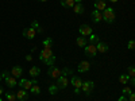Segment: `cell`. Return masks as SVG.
Wrapping results in <instances>:
<instances>
[{
  "instance_id": "39",
  "label": "cell",
  "mask_w": 135,
  "mask_h": 101,
  "mask_svg": "<svg viewBox=\"0 0 135 101\" xmlns=\"http://www.w3.org/2000/svg\"><path fill=\"white\" fill-rule=\"evenodd\" d=\"M74 93H76V94H78V93H80V89L76 88V89H74Z\"/></svg>"
},
{
  "instance_id": "13",
  "label": "cell",
  "mask_w": 135,
  "mask_h": 101,
  "mask_svg": "<svg viewBox=\"0 0 135 101\" xmlns=\"http://www.w3.org/2000/svg\"><path fill=\"white\" fill-rule=\"evenodd\" d=\"M27 98H28V94H27V90H25V89H20L16 93V100L19 101H26Z\"/></svg>"
},
{
  "instance_id": "37",
  "label": "cell",
  "mask_w": 135,
  "mask_h": 101,
  "mask_svg": "<svg viewBox=\"0 0 135 101\" xmlns=\"http://www.w3.org/2000/svg\"><path fill=\"white\" fill-rule=\"evenodd\" d=\"M26 59L31 62V61H32V55H30V54H28V55H26Z\"/></svg>"
},
{
  "instance_id": "28",
  "label": "cell",
  "mask_w": 135,
  "mask_h": 101,
  "mask_svg": "<svg viewBox=\"0 0 135 101\" xmlns=\"http://www.w3.org/2000/svg\"><path fill=\"white\" fill-rule=\"evenodd\" d=\"M58 90H60V89H58L57 85H51V86H49V93H50V94H57Z\"/></svg>"
},
{
  "instance_id": "4",
  "label": "cell",
  "mask_w": 135,
  "mask_h": 101,
  "mask_svg": "<svg viewBox=\"0 0 135 101\" xmlns=\"http://www.w3.org/2000/svg\"><path fill=\"white\" fill-rule=\"evenodd\" d=\"M35 84H38L37 80L30 81V80H26V78H22V80L19 81V86H22V88L25 89V90H30L31 86H32V85H35Z\"/></svg>"
},
{
  "instance_id": "16",
  "label": "cell",
  "mask_w": 135,
  "mask_h": 101,
  "mask_svg": "<svg viewBox=\"0 0 135 101\" xmlns=\"http://www.w3.org/2000/svg\"><path fill=\"white\" fill-rule=\"evenodd\" d=\"M70 84H73V86H74V88L81 89L83 81H81V78H80V77H76V75H73V77H72V80H70Z\"/></svg>"
},
{
  "instance_id": "7",
  "label": "cell",
  "mask_w": 135,
  "mask_h": 101,
  "mask_svg": "<svg viewBox=\"0 0 135 101\" xmlns=\"http://www.w3.org/2000/svg\"><path fill=\"white\" fill-rule=\"evenodd\" d=\"M68 85H69V80L66 78V75H60L57 78V86H58V89H65Z\"/></svg>"
},
{
  "instance_id": "34",
  "label": "cell",
  "mask_w": 135,
  "mask_h": 101,
  "mask_svg": "<svg viewBox=\"0 0 135 101\" xmlns=\"http://www.w3.org/2000/svg\"><path fill=\"white\" fill-rule=\"evenodd\" d=\"M134 47H135V42L134 41H130L128 42V50H134Z\"/></svg>"
},
{
  "instance_id": "5",
  "label": "cell",
  "mask_w": 135,
  "mask_h": 101,
  "mask_svg": "<svg viewBox=\"0 0 135 101\" xmlns=\"http://www.w3.org/2000/svg\"><path fill=\"white\" fill-rule=\"evenodd\" d=\"M51 55H53L51 47H43V49H42V51H41V54H39V59H41L42 62H45L47 58H50Z\"/></svg>"
},
{
  "instance_id": "18",
  "label": "cell",
  "mask_w": 135,
  "mask_h": 101,
  "mask_svg": "<svg viewBox=\"0 0 135 101\" xmlns=\"http://www.w3.org/2000/svg\"><path fill=\"white\" fill-rule=\"evenodd\" d=\"M84 6L81 4V3H76L74 6H73V11L77 14V15H81V14H84Z\"/></svg>"
},
{
  "instance_id": "14",
  "label": "cell",
  "mask_w": 135,
  "mask_h": 101,
  "mask_svg": "<svg viewBox=\"0 0 135 101\" xmlns=\"http://www.w3.org/2000/svg\"><path fill=\"white\" fill-rule=\"evenodd\" d=\"M95 8L97 11H100V12H103V11L107 8L105 2H104V0H96V2H95Z\"/></svg>"
},
{
  "instance_id": "38",
  "label": "cell",
  "mask_w": 135,
  "mask_h": 101,
  "mask_svg": "<svg viewBox=\"0 0 135 101\" xmlns=\"http://www.w3.org/2000/svg\"><path fill=\"white\" fill-rule=\"evenodd\" d=\"M118 101H127V98L124 97V96H122V97H119V100Z\"/></svg>"
},
{
  "instance_id": "45",
  "label": "cell",
  "mask_w": 135,
  "mask_h": 101,
  "mask_svg": "<svg viewBox=\"0 0 135 101\" xmlns=\"http://www.w3.org/2000/svg\"><path fill=\"white\" fill-rule=\"evenodd\" d=\"M14 101H19V100H14Z\"/></svg>"
},
{
  "instance_id": "26",
  "label": "cell",
  "mask_w": 135,
  "mask_h": 101,
  "mask_svg": "<svg viewBox=\"0 0 135 101\" xmlns=\"http://www.w3.org/2000/svg\"><path fill=\"white\" fill-rule=\"evenodd\" d=\"M6 98H7L8 101H14V100H16V93H14V92H7V93H6Z\"/></svg>"
},
{
  "instance_id": "41",
  "label": "cell",
  "mask_w": 135,
  "mask_h": 101,
  "mask_svg": "<svg viewBox=\"0 0 135 101\" xmlns=\"http://www.w3.org/2000/svg\"><path fill=\"white\" fill-rule=\"evenodd\" d=\"M83 0H74V3H81Z\"/></svg>"
},
{
  "instance_id": "24",
  "label": "cell",
  "mask_w": 135,
  "mask_h": 101,
  "mask_svg": "<svg viewBox=\"0 0 135 101\" xmlns=\"http://www.w3.org/2000/svg\"><path fill=\"white\" fill-rule=\"evenodd\" d=\"M30 92H31V94H39V93H41V88L35 84V85H32V86H31Z\"/></svg>"
},
{
  "instance_id": "46",
  "label": "cell",
  "mask_w": 135,
  "mask_h": 101,
  "mask_svg": "<svg viewBox=\"0 0 135 101\" xmlns=\"http://www.w3.org/2000/svg\"><path fill=\"white\" fill-rule=\"evenodd\" d=\"M0 101H2V98H0Z\"/></svg>"
},
{
  "instance_id": "6",
  "label": "cell",
  "mask_w": 135,
  "mask_h": 101,
  "mask_svg": "<svg viewBox=\"0 0 135 101\" xmlns=\"http://www.w3.org/2000/svg\"><path fill=\"white\" fill-rule=\"evenodd\" d=\"M47 74H49V77H51V78H55V80H57V78H58L60 75H62V74H61V69H58V67H55L54 65L49 67Z\"/></svg>"
},
{
  "instance_id": "20",
  "label": "cell",
  "mask_w": 135,
  "mask_h": 101,
  "mask_svg": "<svg viewBox=\"0 0 135 101\" xmlns=\"http://www.w3.org/2000/svg\"><path fill=\"white\" fill-rule=\"evenodd\" d=\"M76 42H77V46H80V47H85L86 44H88V41H86V38H85V37H80V38H77V39H76Z\"/></svg>"
},
{
  "instance_id": "32",
  "label": "cell",
  "mask_w": 135,
  "mask_h": 101,
  "mask_svg": "<svg viewBox=\"0 0 135 101\" xmlns=\"http://www.w3.org/2000/svg\"><path fill=\"white\" fill-rule=\"evenodd\" d=\"M123 93H124V94H131L132 92H131V89L128 86H124V88H123Z\"/></svg>"
},
{
  "instance_id": "40",
  "label": "cell",
  "mask_w": 135,
  "mask_h": 101,
  "mask_svg": "<svg viewBox=\"0 0 135 101\" xmlns=\"http://www.w3.org/2000/svg\"><path fill=\"white\" fill-rule=\"evenodd\" d=\"M3 93H4V90H3V88L0 86V94H3Z\"/></svg>"
},
{
  "instance_id": "43",
  "label": "cell",
  "mask_w": 135,
  "mask_h": 101,
  "mask_svg": "<svg viewBox=\"0 0 135 101\" xmlns=\"http://www.w3.org/2000/svg\"><path fill=\"white\" fill-rule=\"evenodd\" d=\"M39 2H47V0H39Z\"/></svg>"
},
{
  "instance_id": "10",
  "label": "cell",
  "mask_w": 135,
  "mask_h": 101,
  "mask_svg": "<svg viewBox=\"0 0 135 101\" xmlns=\"http://www.w3.org/2000/svg\"><path fill=\"white\" fill-rule=\"evenodd\" d=\"M89 67H91V63H89L88 61H83V62H80L78 63V72L80 73H85V72H88L89 70Z\"/></svg>"
},
{
  "instance_id": "9",
  "label": "cell",
  "mask_w": 135,
  "mask_h": 101,
  "mask_svg": "<svg viewBox=\"0 0 135 101\" xmlns=\"http://www.w3.org/2000/svg\"><path fill=\"white\" fill-rule=\"evenodd\" d=\"M35 35H37V31L34 30L32 27L25 28V30H23V37L27 38V39H34V38H35Z\"/></svg>"
},
{
  "instance_id": "19",
  "label": "cell",
  "mask_w": 135,
  "mask_h": 101,
  "mask_svg": "<svg viewBox=\"0 0 135 101\" xmlns=\"http://www.w3.org/2000/svg\"><path fill=\"white\" fill-rule=\"evenodd\" d=\"M39 74H41V69H39L38 66H32L31 69H30V75H31V77L35 78V77H38Z\"/></svg>"
},
{
  "instance_id": "33",
  "label": "cell",
  "mask_w": 135,
  "mask_h": 101,
  "mask_svg": "<svg viewBox=\"0 0 135 101\" xmlns=\"http://www.w3.org/2000/svg\"><path fill=\"white\" fill-rule=\"evenodd\" d=\"M0 74H2V78H4V80H6V78H8V77L11 75V74H9V73H8L7 70H4L3 73H0Z\"/></svg>"
},
{
  "instance_id": "17",
  "label": "cell",
  "mask_w": 135,
  "mask_h": 101,
  "mask_svg": "<svg viewBox=\"0 0 135 101\" xmlns=\"http://www.w3.org/2000/svg\"><path fill=\"white\" fill-rule=\"evenodd\" d=\"M6 84H7V86H9V88H14V86L18 85V81H16V78H15V77L9 75L8 78H6Z\"/></svg>"
},
{
  "instance_id": "27",
  "label": "cell",
  "mask_w": 135,
  "mask_h": 101,
  "mask_svg": "<svg viewBox=\"0 0 135 101\" xmlns=\"http://www.w3.org/2000/svg\"><path fill=\"white\" fill-rule=\"evenodd\" d=\"M128 80H130V75H128V74H122V75L119 77L120 84H127V82H128Z\"/></svg>"
},
{
  "instance_id": "30",
  "label": "cell",
  "mask_w": 135,
  "mask_h": 101,
  "mask_svg": "<svg viewBox=\"0 0 135 101\" xmlns=\"http://www.w3.org/2000/svg\"><path fill=\"white\" fill-rule=\"evenodd\" d=\"M127 72H128L127 74H128L130 77H134V75H135V67H134V66H130Z\"/></svg>"
},
{
  "instance_id": "22",
  "label": "cell",
  "mask_w": 135,
  "mask_h": 101,
  "mask_svg": "<svg viewBox=\"0 0 135 101\" xmlns=\"http://www.w3.org/2000/svg\"><path fill=\"white\" fill-rule=\"evenodd\" d=\"M31 27H32L34 30H35L37 32H39V34H41V32L43 31V30H42V27L39 26V23H38L37 20H32V23H31Z\"/></svg>"
},
{
  "instance_id": "35",
  "label": "cell",
  "mask_w": 135,
  "mask_h": 101,
  "mask_svg": "<svg viewBox=\"0 0 135 101\" xmlns=\"http://www.w3.org/2000/svg\"><path fill=\"white\" fill-rule=\"evenodd\" d=\"M128 82H130V85H131V86H134V85H135V78H134V77H130Z\"/></svg>"
},
{
  "instance_id": "36",
  "label": "cell",
  "mask_w": 135,
  "mask_h": 101,
  "mask_svg": "<svg viewBox=\"0 0 135 101\" xmlns=\"http://www.w3.org/2000/svg\"><path fill=\"white\" fill-rule=\"evenodd\" d=\"M130 96V101H135V94L134 93H131V94H128Z\"/></svg>"
},
{
  "instance_id": "3",
  "label": "cell",
  "mask_w": 135,
  "mask_h": 101,
  "mask_svg": "<svg viewBox=\"0 0 135 101\" xmlns=\"http://www.w3.org/2000/svg\"><path fill=\"white\" fill-rule=\"evenodd\" d=\"M84 51H85V55L89 58H95L96 54H97V50H96V46L95 44H86L84 47Z\"/></svg>"
},
{
  "instance_id": "29",
  "label": "cell",
  "mask_w": 135,
  "mask_h": 101,
  "mask_svg": "<svg viewBox=\"0 0 135 101\" xmlns=\"http://www.w3.org/2000/svg\"><path fill=\"white\" fill-rule=\"evenodd\" d=\"M54 61H55V55L53 54L50 58H47L46 61H45V63H46L47 66H53V65H54Z\"/></svg>"
},
{
  "instance_id": "2",
  "label": "cell",
  "mask_w": 135,
  "mask_h": 101,
  "mask_svg": "<svg viewBox=\"0 0 135 101\" xmlns=\"http://www.w3.org/2000/svg\"><path fill=\"white\" fill-rule=\"evenodd\" d=\"M81 89H83V92H84L86 96H91V93L93 92V89H95V82H92V81H85V82H83Z\"/></svg>"
},
{
  "instance_id": "42",
  "label": "cell",
  "mask_w": 135,
  "mask_h": 101,
  "mask_svg": "<svg viewBox=\"0 0 135 101\" xmlns=\"http://www.w3.org/2000/svg\"><path fill=\"white\" fill-rule=\"evenodd\" d=\"M109 2H112V3H116V2H118V0H109Z\"/></svg>"
},
{
  "instance_id": "11",
  "label": "cell",
  "mask_w": 135,
  "mask_h": 101,
  "mask_svg": "<svg viewBox=\"0 0 135 101\" xmlns=\"http://www.w3.org/2000/svg\"><path fill=\"white\" fill-rule=\"evenodd\" d=\"M91 16H92V20L95 22V23H99V22L103 20V15H101V12H100V11H97V9H93L92 11Z\"/></svg>"
},
{
  "instance_id": "21",
  "label": "cell",
  "mask_w": 135,
  "mask_h": 101,
  "mask_svg": "<svg viewBox=\"0 0 135 101\" xmlns=\"http://www.w3.org/2000/svg\"><path fill=\"white\" fill-rule=\"evenodd\" d=\"M61 6L62 7H68V8H69V7H73L76 3H74V0H61Z\"/></svg>"
},
{
  "instance_id": "23",
  "label": "cell",
  "mask_w": 135,
  "mask_h": 101,
  "mask_svg": "<svg viewBox=\"0 0 135 101\" xmlns=\"http://www.w3.org/2000/svg\"><path fill=\"white\" fill-rule=\"evenodd\" d=\"M89 42H91V44H96V43L100 42V39H99L97 35H95V34H91V35H89Z\"/></svg>"
},
{
  "instance_id": "8",
  "label": "cell",
  "mask_w": 135,
  "mask_h": 101,
  "mask_svg": "<svg viewBox=\"0 0 135 101\" xmlns=\"http://www.w3.org/2000/svg\"><path fill=\"white\" fill-rule=\"evenodd\" d=\"M80 34H81V37H89L92 34V28H91V26H88V24H81L80 26Z\"/></svg>"
},
{
  "instance_id": "12",
  "label": "cell",
  "mask_w": 135,
  "mask_h": 101,
  "mask_svg": "<svg viewBox=\"0 0 135 101\" xmlns=\"http://www.w3.org/2000/svg\"><path fill=\"white\" fill-rule=\"evenodd\" d=\"M11 74H12V77H15V78H19L22 74H23V69H22L20 66H14L12 69H11V72H9Z\"/></svg>"
},
{
  "instance_id": "25",
  "label": "cell",
  "mask_w": 135,
  "mask_h": 101,
  "mask_svg": "<svg viewBox=\"0 0 135 101\" xmlns=\"http://www.w3.org/2000/svg\"><path fill=\"white\" fill-rule=\"evenodd\" d=\"M42 46L43 47H51L53 46V39L51 38H46V39L42 42Z\"/></svg>"
},
{
  "instance_id": "15",
  "label": "cell",
  "mask_w": 135,
  "mask_h": 101,
  "mask_svg": "<svg viewBox=\"0 0 135 101\" xmlns=\"http://www.w3.org/2000/svg\"><path fill=\"white\" fill-rule=\"evenodd\" d=\"M96 50L99 53H107L108 51V44H105L104 42H99V43H96Z\"/></svg>"
},
{
  "instance_id": "1",
  "label": "cell",
  "mask_w": 135,
  "mask_h": 101,
  "mask_svg": "<svg viewBox=\"0 0 135 101\" xmlns=\"http://www.w3.org/2000/svg\"><path fill=\"white\" fill-rule=\"evenodd\" d=\"M101 15H103V20L107 22V23H114L115 19H116L115 9L112 8V7H107L103 12H101Z\"/></svg>"
},
{
  "instance_id": "31",
  "label": "cell",
  "mask_w": 135,
  "mask_h": 101,
  "mask_svg": "<svg viewBox=\"0 0 135 101\" xmlns=\"http://www.w3.org/2000/svg\"><path fill=\"white\" fill-rule=\"evenodd\" d=\"M70 73H72V70L68 69V67H65V69L61 70V74H62V75H68V74H70Z\"/></svg>"
},
{
  "instance_id": "44",
  "label": "cell",
  "mask_w": 135,
  "mask_h": 101,
  "mask_svg": "<svg viewBox=\"0 0 135 101\" xmlns=\"http://www.w3.org/2000/svg\"><path fill=\"white\" fill-rule=\"evenodd\" d=\"M0 81H2V74H0Z\"/></svg>"
}]
</instances>
